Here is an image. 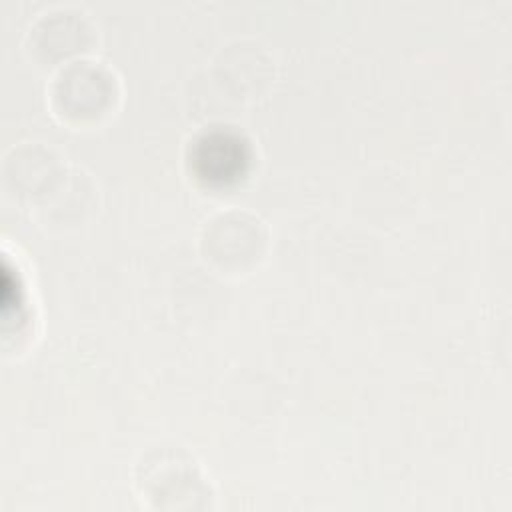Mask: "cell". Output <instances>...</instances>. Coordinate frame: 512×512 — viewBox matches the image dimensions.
<instances>
[{"instance_id": "1", "label": "cell", "mask_w": 512, "mask_h": 512, "mask_svg": "<svg viewBox=\"0 0 512 512\" xmlns=\"http://www.w3.org/2000/svg\"><path fill=\"white\" fill-rule=\"evenodd\" d=\"M118 84L114 72L102 62L78 58L64 64L50 86L54 112L72 124L100 120L114 106Z\"/></svg>"}, {"instance_id": "5", "label": "cell", "mask_w": 512, "mask_h": 512, "mask_svg": "<svg viewBox=\"0 0 512 512\" xmlns=\"http://www.w3.org/2000/svg\"><path fill=\"white\" fill-rule=\"evenodd\" d=\"M214 74L230 94L252 98L272 82L274 62L260 42L240 38L218 50Z\"/></svg>"}, {"instance_id": "3", "label": "cell", "mask_w": 512, "mask_h": 512, "mask_svg": "<svg viewBox=\"0 0 512 512\" xmlns=\"http://www.w3.org/2000/svg\"><path fill=\"white\" fill-rule=\"evenodd\" d=\"M96 28L76 6H54L36 16L28 28V50L44 64H68L82 58L94 42Z\"/></svg>"}, {"instance_id": "2", "label": "cell", "mask_w": 512, "mask_h": 512, "mask_svg": "<svg viewBox=\"0 0 512 512\" xmlns=\"http://www.w3.org/2000/svg\"><path fill=\"white\" fill-rule=\"evenodd\" d=\"M200 246L206 260L216 268L242 272L260 260L266 246V228L250 212L226 210L206 220Z\"/></svg>"}, {"instance_id": "7", "label": "cell", "mask_w": 512, "mask_h": 512, "mask_svg": "<svg viewBox=\"0 0 512 512\" xmlns=\"http://www.w3.org/2000/svg\"><path fill=\"white\" fill-rule=\"evenodd\" d=\"M94 204V184L82 170L68 168L56 188L36 204L46 220L56 224L80 222Z\"/></svg>"}, {"instance_id": "4", "label": "cell", "mask_w": 512, "mask_h": 512, "mask_svg": "<svg viewBox=\"0 0 512 512\" xmlns=\"http://www.w3.org/2000/svg\"><path fill=\"white\" fill-rule=\"evenodd\" d=\"M138 486L156 506H178V498L208 496V486L194 458L180 446H156L138 464Z\"/></svg>"}, {"instance_id": "6", "label": "cell", "mask_w": 512, "mask_h": 512, "mask_svg": "<svg viewBox=\"0 0 512 512\" xmlns=\"http://www.w3.org/2000/svg\"><path fill=\"white\" fill-rule=\"evenodd\" d=\"M66 170L54 150L38 142H28L6 156L4 180L14 194L40 204L56 188Z\"/></svg>"}]
</instances>
